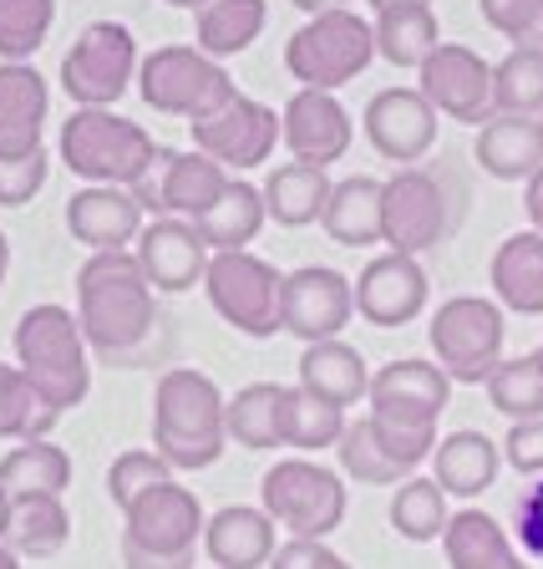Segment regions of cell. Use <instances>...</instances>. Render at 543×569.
Returning a JSON list of instances; mask_svg holds the SVG:
<instances>
[{
	"mask_svg": "<svg viewBox=\"0 0 543 569\" xmlns=\"http://www.w3.org/2000/svg\"><path fill=\"white\" fill-rule=\"evenodd\" d=\"M0 569H21V555L11 545H0Z\"/></svg>",
	"mask_w": 543,
	"mask_h": 569,
	"instance_id": "9f6ffc18",
	"label": "cell"
},
{
	"mask_svg": "<svg viewBox=\"0 0 543 569\" xmlns=\"http://www.w3.org/2000/svg\"><path fill=\"white\" fill-rule=\"evenodd\" d=\"M345 432V407H331L320 402L315 391H305L295 381V387H284V407H280V442L290 452H300V458H315V452L335 448Z\"/></svg>",
	"mask_w": 543,
	"mask_h": 569,
	"instance_id": "d590c367",
	"label": "cell"
},
{
	"mask_svg": "<svg viewBox=\"0 0 543 569\" xmlns=\"http://www.w3.org/2000/svg\"><path fill=\"white\" fill-rule=\"evenodd\" d=\"M270 224V209H264V189H254L249 178H229V189L209 203V213L199 219V234L213 254L224 249H249L260 239V229Z\"/></svg>",
	"mask_w": 543,
	"mask_h": 569,
	"instance_id": "d6a6232c",
	"label": "cell"
},
{
	"mask_svg": "<svg viewBox=\"0 0 543 569\" xmlns=\"http://www.w3.org/2000/svg\"><path fill=\"white\" fill-rule=\"evenodd\" d=\"M51 87L31 61H0V158H31L47 148Z\"/></svg>",
	"mask_w": 543,
	"mask_h": 569,
	"instance_id": "603a6c76",
	"label": "cell"
},
{
	"mask_svg": "<svg viewBox=\"0 0 543 569\" xmlns=\"http://www.w3.org/2000/svg\"><path fill=\"white\" fill-rule=\"evenodd\" d=\"M487 284L493 300L509 316H543V234L519 229V234L497 239L493 260H487Z\"/></svg>",
	"mask_w": 543,
	"mask_h": 569,
	"instance_id": "484cf974",
	"label": "cell"
},
{
	"mask_svg": "<svg viewBox=\"0 0 543 569\" xmlns=\"http://www.w3.org/2000/svg\"><path fill=\"white\" fill-rule=\"evenodd\" d=\"M345 569H355V565H345Z\"/></svg>",
	"mask_w": 543,
	"mask_h": 569,
	"instance_id": "94428289",
	"label": "cell"
},
{
	"mask_svg": "<svg viewBox=\"0 0 543 569\" xmlns=\"http://www.w3.org/2000/svg\"><path fill=\"white\" fill-rule=\"evenodd\" d=\"M57 422H61V407L47 402L21 367H6V361H0V442L51 438Z\"/></svg>",
	"mask_w": 543,
	"mask_h": 569,
	"instance_id": "f35d334b",
	"label": "cell"
},
{
	"mask_svg": "<svg viewBox=\"0 0 543 569\" xmlns=\"http://www.w3.org/2000/svg\"><path fill=\"white\" fill-rule=\"evenodd\" d=\"M300 387L315 391L320 402H331V407H355V402H366V391H371V367H366V356L355 351L351 341H315L305 346V356H300Z\"/></svg>",
	"mask_w": 543,
	"mask_h": 569,
	"instance_id": "f546056e",
	"label": "cell"
},
{
	"mask_svg": "<svg viewBox=\"0 0 543 569\" xmlns=\"http://www.w3.org/2000/svg\"><path fill=\"white\" fill-rule=\"evenodd\" d=\"M473 158L483 163L487 178L497 183H529L543 168V128L539 118H513V112H497L477 128Z\"/></svg>",
	"mask_w": 543,
	"mask_h": 569,
	"instance_id": "4316f807",
	"label": "cell"
},
{
	"mask_svg": "<svg viewBox=\"0 0 543 569\" xmlns=\"http://www.w3.org/2000/svg\"><path fill=\"white\" fill-rule=\"evenodd\" d=\"M503 336H509V310L493 296H452L426 326L432 361L462 387H487L503 361Z\"/></svg>",
	"mask_w": 543,
	"mask_h": 569,
	"instance_id": "ba28073f",
	"label": "cell"
},
{
	"mask_svg": "<svg viewBox=\"0 0 543 569\" xmlns=\"http://www.w3.org/2000/svg\"><path fill=\"white\" fill-rule=\"evenodd\" d=\"M295 11H305V16H325V11H345L351 0H290Z\"/></svg>",
	"mask_w": 543,
	"mask_h": 569,
	"instance_id": "f5cc1de1",
	"label": "cell"
},
{
	"mask_svg": "<svg viewBox=\"0 0 543 569\" xmlns=\"http://www.w3.org/2000/svg\"><path fill=\"white\" fill-rule=\"evenodd\" d=\"M503 462L523 478H543V417L513 422L509 432H503Z\"/></svg>",
	"mask_w": 543,
	"mask_h": 569,
	"instance_id": "c3c4849f",
	"label": "cell"
},
{
	"mask_svg": "<svg viewBox=\"0 0 543 569\" xmlns=\"http://www.w3.org/2000/svg\"><path fill=\"white\" fill-rule=\"evenodd\" d=\"M355 316V280L331 264H300L284 274V331L295 341H335Z\"/></svg>",
	"mask_w": 543,
	"mask_h": 569,
	"instance_id": "ac0fdd59",
	"label": "cell"
},
{
	"mask_svg": "<svg viewBox=\"0 0 543 569\" xmlns=\"http://www.w3.org/2000/svg\"><path fill=\"white\" fill-rule=\"evenodd\" d=\"M477 6H483V21L493 26L503 41H513V47H533L539 21H543V0H477Z\"/></svg>",
	"mask_w": 543,
	"mask_h": 569,
	"instance_id": "7dc6e473",
	"label": "cell"
},
{
	"mask_svg": "<svg viewBox=\"0 0 543 569\" xmlns=\"http://www.w3.org/2000/svg\"><path fill=\"white\" fill-rule=\"evenodd\" d=\"M493 107L513 118H543V51L513 47L503 61H493Z\"/></svg>",
	"mask_w": 543,
	"mask_h": 569,
	"instance_id": "7bdbcfd3",
	"label": "cell"
},
{
	"mask_svg": "<svg viewBox=\"0 0 543 569\" xmlns=\"http://www.w3.org/2000/svg\"><path fill=\"white\" fill-rule=\"evenodd\" d=\"M533 47H539V51H543V21H539V36H533Z\"/></svg>",
	"mask_w": 543,
	"mask_h": 569,
	"instance_id": "91938a15",
	"label": "cell"
},
{
	"mask_svg": "<svg viewBox=\"0 0 543 569\" xmlns=\"http://www.w3.org/2000/svg\"><path fill=\"white\" fill-rule=\"evenodd\" d=\"M371 31H376V57L402 71H416L442 47V26L432 0H391L386 11L371 16Z\"/></svg>",
	"mask_w": 543,
	"mask_h": 569,
	"instance_id": "f1b7e54d",
	"label": "cell"
},
{
	"mask_svg": "<svg viewBox=\"0 0 543 569\" xmlns=\"http://www.w3.org/2000/svg\"><path fill=\"white\" fill-rule=\"evenodd\" d=\"M158 153V138L142 122L122 118L118 107H77L57 132V158L82 183L132 189Z\"/></svg>",
	"mask_w": 543,
	"mask_h": 569,
	"instance_id": "5b68a950",
	"label": "cell"
},
{
	"mask_svg": "<svg viewBox=\"0 0 543 569\" xmlns=\"http://www.w3.org/2000/svg\"><path fill=\"white\" fill-rule=\"evenodd\" d=\"M163 6H173V11H199L203 0H163Z\"/></svg>",
	"mask_w": 543,
	"mask_h": 569,
	"instance_id": "6f0895ef",
	"label": "cell"
},
{
	"mask_svg": "<svg viewBox=\"0 0 543 569\" xmlns=\"http://www.w3.org/2000/svg\"><path fill=\"white\" fill-rule=\"evenodd\" d=\"M168 478H178V473L168 468V458L158 448H128L112 458V468H107V498H112L118 509H128L132 498H142L148 488L168 483Z\"/></svg>",
	"mask_w": 543,
	"mask_h": 569,
	"instance_id": "f6af8a7d",
	"label": "cell"
},
{
	"mask_svg": "<svg viewBox=\"0 0 543 569\" xmlns=\"http://www.w3.org/2000/svg\"><path fill=\"white\" fill-rule=\"evenodd\" d=\"M203 513L199 493L178 478L148 488L122 509V565L128 569H193L203 545Z\"/></svg>",
	"mask_w": 543,
	"mask_h": 569,
	"instance_id": "277c9868",
	"label": "cell"
},
{
	"mask_svg": "<svg viewBox=\"0 0 543 569\" xmlns=\"http://www.w3.org/2000/svg\"><path fill=\"white\" fill-rule=\"evenodd\" d=\"M189 132L193 148L209 153L213 163H224L229 173H249V168L270 163V153L280 148V112L234 92L224 107H213L209 118L189 122Z\"/></svg>",
	"mask_w": 543,
	"mask_h": 569,
	"instance_id": "9a60e30c",
	"label": "cell"
},
{
	"mask_svg": "<svg viewBox=\"0 0 543 569\" xmlns=\"http://www.w3.org/2000/svg\"><path fill=\"white\" fill-rule=\"evenodd\" d=\"M452 229V199L426 168H396L381 183V244L396 254L438 249Z\"/></svg>",
	"mask_w": 543,
	"mask_h": 569,
	"instance_id": "4fadbf2b",
	"label": "cell"
},
{
	"mask_svg": "<svg viewBox=\"0 0 543 569\" xmlns=\"http://www.w3.org/2000/svg\"><path fill=\"white\" fill-rule=\"evenodd\" d=\"M71 539V513L61 498H11V523L6 545L21 559H51Z\"/></svg>",
	"mask_w": 543,
	"mask_h": 569,
	"instance_id": "74e56055",
	"label": "cell"
},
{
	"mask_svg": "<svg viewBox=\"0 0 543 569\" xmlns=\"http://www.w3.org/2000/svg\"><path fill=\"white\" fill-rule=\"evenodd\" d=\"M366 6H371V16H376V11H386L391 0H366Z\"/></svg>",
	"mask_w": 543,
	"mask_h": 569,
	"instance_id": "680465c9",
	"label": "cell"
},
{
	"mask_svg": "<svg viewBox=\"0 0 543 569\" xmlns=\"http://www.w3.org/2000/svg\"><path fill=\"white\" fill-rule=\"evenodd\" d=\"M229 178L234 173L224 163H213L209 153H199V148H163L158 142L148 173L128 193L138 199V209L148 219H189V224H199L209 203L229 189Z\"/></svg>",
	"mask_w": 543,
	"mask_h": 569,
	"instance_id": "7c38bea8",
	"label": "cell"
},
{
	"mask_svg": "<svg viewBox=\"0 0 543 569\" xmlns=\"http://www.w3.org/2000/svg\"><path fill=\"white\" fill-rule=\"evenodd\" d=\"M132 254H138L142 274H148V284L158 296H189L193 284H203L213 260V249L203 244L199 224H189V219H148Z\"/></svg>",
	"mask_w": 543,
	"mask_h": 569,
	"instance_id": "44dd1931",
	"label": "cell"
},
{
	"mask_svg": "<svg viewBox=\"0 0 543 569\" xmlns=\"http://www.w3.org/2000/svg\"><path fill=\"white\" fill-rule=\"evenodd\" d=\"M77 320L102 361H132L158 331V290L132 249L87 254L77 270Z\"/></svg>",
	"mask_w": 543,
	"mask_h": 569,
	"instance_id": "6da1fadb",
	"label": "cell"
},
{
	"mask_svg": "<svg viewBox=\"0 0 543 569\" xmlns=\"http://www.w3.org/2000/svg\"><path fill=\"white\" fill-rule=\"evenodd\" d=\"M320 229L331 234V244L345 249H371L381 244V183L371 173H351L331 189L325 219Z\"/></svg>",
	"mask_w": 543,
	"mask_h": 569,
	"instance_id": "836d02e7",
	"label": "cell"
},
{
	"mask_svg": "<svg viewBox=\"0 0 543 569\" xmlns=\"http://www.w3.org/2000/svg\"><path fill=\"white\" fill-rule=\"evenodd\" d=\"M142 224H148V213L138 209V199L128 189H112V183H82L67 199V234L87 244V254L132 249Z\"/></svg>",
	"mask_w": 543,
	"mask_h": 569,
	"instance_id": "7402d4cb",
	"label": "cell"
},
{
	"mask_svg": "<svg viewBox=\"0 0 543 569\" xmlns=\"http://www.w3.org/2000/svg\"><path fill=\"white\" fill-rule=\"evenodd\" d=\"M376 61V31L361 11H325L310 16L300 31L284 41V67L300 87H320V92H341L361 71Z\"/></svg>",
	"mask_w": 543,
	"mask_h": 569,
	"instance_id": "52a82bcc",
	"label": "cell"
},
{
	"mask_svg": "<svg viewBox=\"0 0 543 569\" xmlns=\"http://www.w3.org/2000/svg\"><path fill=\"white\" fill-rule=\"evenodd\" d=\"M452 387L457 381L438 361L402 356V361H386V367L371 371L366 407L376 422H391V427H438L452 402Z\"/></svg>",
	"mask_w": 543,
	"mask_h": 569,
	"instance_id": "2e32d148",
	"label": "cell"
},
{
	"mask_svg": "<svg viewBox=\"0 0 543 569\" xmlns=\"http://www.w3.org/2000/svg\"><path fill=\"white\" fill-rule=\"evenodd\" d=\"M270 21V0H203L193 11V47L213 61H229L260 41Z\"/></svg>",
	"mask_w": 543,
	"mask_h": 569,
	"instance_id": "1f68e13d",
	"label": "cell"
},
{
	"mask_svg": "<svg viewBox=\"0 0 543 569\" xmlns=\"http://www.w3.org/2000/svg\"><path fill=\"white\" fill-rule=\"evenodd\" d=\"M513 533H519V545L529 549L533 559H543V478H533L529 488H519L513 493Z\"/></svg>",
	"mask_w": 543,
	"mask_h": 569,
	"instance_id": "681fc988",
	"label": "cell"
},
{
	"mask_svg": "<svg viewBox=\"0 0 543 569\" xmlns=\"http://www.w3.org/2000/svg\"><path fill=\"white\" fill-rule=\"evenodd\" d=\"M335 452H341V473L351 478V483L396 488V483H406V478H412V468L391 458L386 442L376 438L371 417H355V422H345V432H341V442H335Z\"/></svg>",
	"mask_w": 543,
	"mask_h": 569,
	"instance_id": "b9f144b4",
	"label": "cell"
},
{
	"mask_svg": "<svg viewBox=\"0 0 543 569\" xmlns=\"http://www.w3.org/2000/svg\"><path fill=\"white\" fill-rule=\"evenodd\" d=\"M153 448L173 473H203L229 448V397L199 367H173L153 387Z\"/></svg>",
	"mask_w": 543,
	"mask_h": 569,
	"instance_id": "7a4b0ae2",
	"label": "cell"
},
{
	"mask_svg": "<svg viewBox=\"0 0 543 569\" xmlns=\"http://www.w3.org/2000/svg\"><path fill=\"white\" fill-rule=\"evenodd\" d=\"M331 173L315 163H280L264 173V209H270L274 224L284 229H310L325 219V203H331Z\"/></svg>",
	"mask_w": 543,
	"mask_h": 569,
	"instance_id": "4dcf8cb0",
	"label": "cell"
},
{
	"mask_svg": "<svg viewBox=\"0 0 543 569\" xmlns=\"http://www.w3.org/2000/svg\"><path fill=\"white\" fill-rule=\"evenodd\" d=\"M270 569H345V559L325 539H290V545L274 549Z\"/></svg>",
	"mask_w": 543,
	"mask_h": 569,
	"instance_id": "f907efd6",
	"label": "cell"
},
{
	"mask_svg": "<svg viewBox=\"0 0 543 569\" xmlns=\"http://www.w3.org/2000/svg\"><path fill=\"white\" fill-rule=\"evenodd\" d=\"M523 213H529V229H539L543 234V168L523 183Z\"/></svg>",
	"mask_w": 543,
	"mask_h": 569,
	"instance_id": "816d5d0a",
	"label": "cell"
},
{
	"mask_svg": "<svg viewBox=\"0 0 543 569\" xmlns=\"http://www.w3.org/2000/svg\"><path fill=\"white\" fill-rule=\"evenodd\" d=\"M138 36L122 21H92L61 57L57 82L77 107H118L138 87Z\"/></svg>",
	"mask_w": 543,
	"mask_h": 569,
	"instance_id": "8fae6325",
	"label": "cell"
},
{
	"mask_svg": "<svg viewBox=\"0 0 543 569\" xmlns=\"http://www.w3.org/2000/svg\"><path fill=\"white\" fill-rule=\"evenodd\" d=\"M442 555H448V569H533L529 559L513 549L503 519L487 509H473V503L448 519Z\"/></svg>",
	"mask_w": 543,
	"mask_h": 569,
	"instance_id": "83f0119b",
	"label": "cell"
},
{
	"mask_svg": "<svg viewBox=\"0 0 543 569\" xmlns=\"http://www.w3.org/2000/svg\"><path fill=\"white\" fill-rule=\"evenodd\" d=\"M57 26V0H0V61H31Z\"/></svg>",
	"mask_w": 543,
	"mask_h": 569,
	"instance_id": "ee69618b",
	"label": "cell"
},
{
	"mask_svg": "<svg viewBox=\"0 0 543 569\" xmlns=\"http://www.w3.org/2000/svg\"><path fill=\"white\" fill-rule=\"evenodd\" d=\"M260 503L290 539H331L345 523L351 493H345V473L295 452V458H280L264 473Z\"/></svg>",
	"mask_w": 543,
	"mask_h": 569,
	"instance_id": "8992f818",
	"label": "cell"
},
{
	"mask_svg": "<svg viewBox=\"0 0 543 569\" xmlns=\"http://www.w3.org/2000/svg\"><path fill=\"white\" fill-rule=\"evenodd\" d=\"M0 488L11 498H61L71 488V452L51 438L16 442L0 458Z\"/></svg>",
	"mask_w": 543,
	"mask_h": 569,
	"instance_id": "e575fe53",
	"label": "cell"
},
{
	"mask_svg": "<svg viewBox=\"0 0 543 569\" xmlns=\"http://www.w3.org/2000/svg\"><path fill=\"white\" fill-rule=\"evenodd\" d=\"M487 407L509 422H533L543 417V346L523 356H503L487 377Z\"/></svg>",
	"mask_w": 543,
	"mask_h": 569,
	"instance_id": "ab89813d",
	"label": "cell"
},
{
	"mask_svg": "<svg viewBox=\"0 0 543 569\" xmlns=\"http://www.w3.org/2000/svg\"><path fill=\"white\" fill-rule=\"evenodd\" d=\"M416 87L448 122L462 128H483L487 118H497L493 107V61L483 51L462 47V41H442L432 57L416 67Z\"/></svg>",
	"mask_w": 543,
	"mask_h": 569,
	"instance_id": "5bb4252c",
	"label": "cell"
},
{
	"mask_svg": "<svg viewBox=\"0 0 543 569\" xmlns=\"http://www.w3.org/2000/svg\"><path fill=\"white\" fill-rule=\"evenodd\" d=\"M539 128H543V118H539Z\"/></svg>",
	"mask_w": 543,
	"mask_h": 569,
	"instance_id": "6125c7cd",
	"label": "cell"
},
{
	"mask_svg": "<svg viewBox=\"0 0 543 569\" xmlns=\"http://www.w3.org/2000/svg\"><path fill=\"white\" fill-rule=\"evenodd\" d=\"M16 367L31 377V387L57 402L61 412L87 402L92 391V346L82 336V320L67 306H31L16 320Z\"/></svg>",
	"mask_w": 543,
	"mask_h": 569,
	"instance_id": "3957f363",
	"label": "cell"
},
{
	"mask_svg": "<svg viewBox=\"0 0 543 569\" xmlns=\"http://www.w3.org/2000/svg\"><path fill=\"white\" fill-rule=\"evenodd\" d=\"M280 407L284 381H249L229 397V442L249 452H280Z\"/></svg>",
	"mask_w": 543,
	"mask_h": 569,
	"instance_id": "8d00e7d4",
	"label": "cell"
},
{
	"mask_svg": "<svg viewBox=\"0 0 543 569\" xmlns=\"http://www.w3.org/2000/svg\"><path fill=\"white\" fill-rule=\"evenodd\" d=\"M6 523H11V493L0 488V545H6Z\"/></svg>",
	"mask_w": 543,
	"mask_h": 569,
	"instance_id": "11a10c76",
	"label": "cell"
},
{
	"mask_svg": "<svg viewBox=\"0 0 543 569\" xmlns=\"http://www.w3.org/2000/svg\"><path fill=\"white\" fill-rule=\"evenodd\" d=\"M280 549V523L264 513V503H229L203 523V555L213 569H270Z\"/></svg>",
	"mask_w": 543,
	"mask_h": 569,
	"instance_id": "cb8c5ba5",
	"label": "cell"
},
{
	"mask_svg": "<svg viewBox=\"0 0 543 569\" xmlns=\"http://www.w3.org/2000/svg\"><path fill=\"white\" fill-rule=\"evenodd\" d=\"M351 112L341 107L335 92H320V87H300L280 112V142L290 148L295 163H315L331 168L351 153Z\"/></svg>",
	"mask_w": 543,
	"mask_h": 569,
	"instance_id": "ffe728a7",
	"label": "cell"
},
{
	"mask_svg": "<svg viewBox=\"0 0 543 569\" xmlns=\"http://www.w3.org/2000/svg\"><path fill=\"white\" fill-rule=\"evenodd\" d=\"M234 92L239 87L224 71V61H213L199 47H158L138 61V97L163 118L199 122Z\"/></svg>",
	"mask_w": 543,
	"mask_h": 569,
	"instance_id": "30bf717a",
	"label": "cell"
},
{
	"mask_svg": "<svg viewBox=\"0 0 543 569\" xmlns=\"http://www.w3.org/2000/svg\"><path fill=\"white\" fill-rule=\"evenodd\" d=\"M497 468H503V448L487 432H477V427H457V432L438 438V448H432V478L457 503L483 498L497 483Z\"/></svg>",
	"mask_w": 543,
	"mask_h": 569,
	"instance_id": "d4e9b609",
	"label": "cell"
},
{
	"mask_svg": "<svg viewBox=\"0 0 543 569\" xmlns=\"http://www.w3.org/2000/svg\"><path fill=\"white\" fill-rule=\"evenodd\" d=\"M361 128H366V142L386 158V163L416 168L432 148H438L442 112L422 97V87H381V92L366 102Z\"/></svg>",
	"mask_w": 543,
	"mask_h": 569,
	"instance_id": "e0dca14e",
	"label": "cell"
},
{
	"mask_svg": "<svg viewBox=\"0 0 543 569\" xmlns=\"http://www.w3.org/2000/svg\"><path fill=\"white\" fill-rule=\"evenodd\" d=\"M432 296V280H426L422 260L416 254H376L366 270L355 274V316L381 326V331H396V326H412L426 310Z\"/></svg>",
	"mask_w": 543,
	"mask_h": 569,
	"instance_id": "d6986e66",
	"label": "cell"
},
{
	"mask_svg": "<svg viewBox=\"0 0 543 569\" xmlns=\"http://www.w3.org/2000/svg\"><path fill=\"white\" fill-rule=\"evenodd\" d=\"M452 498L438 488V478H422L412 473L406 483H396V493H391V529L402 533L406 545H432V539H442L448 533V509Z\"/></svg>",
	"mask_w": 543,
	"mask_h": 569,
	"instance_id": "60d3db41",
	"label": "cell"
},
{
	"mask_svg": "<svg viewBox=\"0 0 543 569\" xmlns=\"http://www.w3.org/2000/svg\"><path fill=\"white\" fill-rule=\"evenodd\" d=\"M47 173H51V153L31 158H0V209H26L36 193L47 189Z\"/></svg>",
	"mask_w": 543,
	"mask_h": 569,
	"instance_id": "bcb514c9",
	"label": "cell"
},
{
	"mask_svg": "<svg viewBox=\"0 0 543 569\" xmlns=\"http://www.w3.org/2000/svg\"><path fill=\"white\" fill-rule=\"evenodd\" d=\"M6 274H11V239L0 229V290H6Z\"/></svg>",
	"mask_w": 543,
	"mask_h": 569,
	"instance_id": "db71d44e",
	"label": "cell"
},
{
	"mask_svg": "<svg viewBox=\"0 0 543 569\" xmlns=\"http://www.w3.org/2000/svg\"><path fill=\"white\" fill-rule=\"evenodd\" d=\"M203 296H209L213 316L229 320L239 336L270 341L284 331V274L249 249L213 254L209 274H203Z\"/></svg>",
	"mask_w": 543,
	"mask_h": 569,
	"instance_id": "9c48e42d",
	"label": "cell"
}]
</instances>
